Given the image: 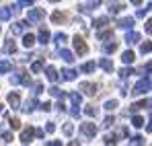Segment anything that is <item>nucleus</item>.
Here are the masks:
<instances>
[{
  "instance_id": "f257e3e1",
  "label": "nucleus",
  "mask_w": 152,
  "mask_h": 146,
  "mask_svg": "<svg viewBox=\"0 0 152 146\" xmlns=\"http://www.w3.org/2000/svg\"><path fill=\"white\" fill-rule=\"evenodd\" d=\"M150 87V80L148 78H144V80H140L136 87H134V95H142V93H146V89Z\"/></svg>"
},
{
  "instance_id": "f03ea898",
  "label": "nucleus",
  "mask_w": 152,
  "mask_h": 146,
  "mask_svg": "<svg viewBox=\"0 0 152 146\" xmlns=\"http://www.w3.org/2000/svg\"><path fill=\"white\" fill-rule=\"evenodd\" d=\"M80 132H82L86 138H93V136L97 134V128H95L93 123H82V125H80Z\"/></svg>"
},
{
  "instance_id": "7ed1b4c3",
  "label": "nucleus",
  "mask_w": 152,
  "mask_h": 146,
  "mask_svg": "<svg viewBox=\"0 0 152 146\" xmlns=\"http://www.w3.org/2000/svg\"><path fill=\"white\" fill-rule=\"evenodd\" d=\"M74 48H76V51H78L80 56H84V54H86V45H84L82 37H74Z\"/></svg>"
},
{
  "instance_id": "20e7f679",
  "label": "nucleus",
  "mask_w": 152,
  "mask_h": 146,
  "mask_svg": "<svg viewBox=\"0 0 152 146\" xmlns=\"http://www.w3.org/2000/svg\"><path fill=\"white\" fill-rule=\"evenodd\" d=\"M33 134H35V128H27L25 132L21 134V142H23V144H27V142H31Z\"/></svg>"
},
{
  "instance_id": "39448f33",
  "label": "nucleus",
  "mask_w": 152,
  "mask_h": 146,
  "mask_svg": "<svg viewBox=\"0 0 152 146\" xmlns=\"http://www.w3.org/2000/svg\"><path fill=\"white\" fill-rule=\"evenodd\" d=\"M41 19H43V10L37 8V10H31L29 12V23H35V21H41Z\"/></svg>"
},
{
  "instance_id": "423d86ee",
  "label": "nucleus",
  "mask_w": 152,
  "mask_h": 146,
  "mask_svg": "<svg viewBox=\"0 0 152 146\" xmlns=\"http://www.w3.org/2000/svg\"><path fill=\"white\" fill-rule=\"evenodd\" d=\"M27 27H29V21H21V23H15V25H12V33H17V35H19V33H23V31H25Z\"/></svg>"
},
{
  "instance_id": "0eeeda50",
  "label": "nucleus",
  "mask_w": 152,
  "mask_h": 146,
  "mask_svg": "<svg viewBox=\"0 0 152 146\" xmlns=\"http://www.w3.org/2000/svg\"><path fill=\"white\" fill-rule=\"evenodd\" d=\"M138 41H140V35H138L136 31H129L126 35V43H129V45H132V43H138Z\"/></svg>"
},
{
  "instance_id": "6e6552de",
  "label": "nucleus",
  "mask_w": 152,
  "mask_h": 146,
  "mask_svg": "<svg viewBox=\"0 0 152 146\" xmlns=\"http://www.w3.org/2000/svg\"><path fill=\"white\" fill-rule=\"evenodd\" d=\"M8 103L12 105V109H19V107H21V101H19V95H17V93H10V95H8Z\"/></svg>"
},
{
  "instance_id": "1a4fd4ad",
  "label": "nucleus",
  "mask_w": 152,
  "mask_h": 146,
  "mask_svg": "<svg viewBox=\"0 0 152 146\" xmlns=\"http://www.w3.org/2000/svg\"><path fill=\"white\" fill-rule=\"evenodd\" d=\"M80 91L84 93V95H95L97 91H95V84H88V82H84L82 87H80Z\"/></svg>"
},
{
  "instance_id": "9d476101",
  "label": "nucleus",
  "mask_w": 152,
  "mask_h": 146,
  "mask_svg": "<svg viewBox=\"0 0 152 146\" xmlns=\"http://www.w3.org/2000/svg\"><path fill=\"white\" fill-rule=\"evenodd\" d=\"M10 15H12V8H8V6L0 8V21H8V19H10Z\"/></svg>"
},
{
  "instance_id": "9b49d317",
  "label": "nucleus",
  "mask_w": 152,
  "mask_h": 146,
  "mask_svg": "<svg viewBox=\"0 0 152 146\" xmlns=\"http://www.w3.org/2000/svg\"><path fill=\"white\" fill-rule=\"evenodd\" d=\"M45 74H48L50 80H58V78H60V76H58V70H56L53 66H48V68H45Z\"/></svg>"
},
{
  "instance_id": "f8f14e48",
  "label": "nucleus",
  "mask_w": 152,
  "mask_h": 146,
  "mask_svg": "<svg viewBox=\"0 0 152 146\" xmlns=\"http://www.w3.org/2000/svg\"><path fill=\"white\" fill-rule=\"evenodd\" d=\"M60 58L66 60V62H72V60H74V54L68 51V49H60Z\"/></svg>"
},
{
  "instance_id": "ddd939ff",
  "label": "nucleus",
  "mask_w": 152,
  "mask_h": 146,
  "mask_svg": "<svg viewBox=\"0 0 152 146\" xmlns=\"http://www.w3.org/2000/svg\"><path fill=\"white\" fill-rule=\"evenodd\" d=\"M101 68H103V70H107V72H111V70H113V64H111V60H109V58H103V60H101Z\"/></svg>"
},
{
  "instance_id": "4468645a",
  "label": "nucleus",
  "mask_w": 152,
  "mask_h": 146,
  "mask_svg": "<svg viewBox=\"0 0 152 146\" xmlns=\"http://www.w3.org/2000/svg\"><path fill=\"white\" fill-rule=\"evenodd\" d=\"M10 68H12V66H10V62H8V60H2V62H0V72H2V74L10 72Z\"/></svg>"
},
{
  "instance_id": "2eb2a0df",
  "label": "nucleus",
  "mask_w": 152,
  "mask_h": 146,
  "mask_svg": "<svg viewBox=\"0 0 152 146\" xmlns=\"http://www.w3.org/2000/svg\"><path fill=\"white\" fill-rule=\"evenodd\" d=\"M62 74H64V76H62L64 80H74V78H76V72H74V70H70V68H66Z\"/></svg>"
},
{
  "instance_id": "dca6fc26",
  "label": "nucleus",
  "mask_w": 152,
  "mask_h": 146,
  "mask_svg": "<svg viewBox=\"0 0 152 146\" xmlns=\"http://www.w3.org/2000/svg\"><path fill=\"white\" fill-rule=\"evenodd\" d=\"M48 39H50L48 29H41V31H39V43H48Z\"/></svg>"
},
{
  "instance_id": "f3484780",
  "label": "nucleus",
  "mask_w": 152,
  "mask_h": 146,
  "mask_svg": "<svg viewBox=\"0 0 152 146\" xmlns=\"http://www.w3.org/2000/svg\"><path fill=\"white\" fill-rule=\"evenodd\" d=\"M33 43H35V37H33V35H25V37H23V45H25V48H31Z\"/></svg>"
},
{
  "instance_id": "a211bd4d",
  "label": "nucleus",
  "mask_w": 152,
  "mask_h": 146,
  "mask_svg": "<svg viewBox=\"0 0 152 146\" xmlns=\"http://www.w3.org/2000/svg\"><path fill=\"white\" fill-rule=\"evenodd\" d=\"M121 60H124V62H126V64H132V62H134V51H126V54H124V58H121Z\"/></svg>"
},
{
  "instance_id": "6ab92c4d",
  "label": "nucleus",
  "mask_w": 152,
  "mask_h": 146,
  "mask_svg": "<svg viewBox=\"0 0 152 146\" xmlns=\"http://www.w3.org/2000/svg\"><path fill=\"white\" fill-rule=\"evenodd\" d=\"M109 6H111V8H109V10H111V12H119V10H121V8H124V4H119V2H111V4H109Z\"/></svg>"
},
{
  "instance_id": "aec40b11",
  "label": "nucleus",
  "mask_w": 152,
  "mask_h": 146,
  "mask_svg": "<svg viewBox=\"0 0 152 146\" xmlns=\"http://www.w3.org/2000/svg\"><path fill=\"white\" fill-rule=\"evenodd\" d=\"M31 70H33V72H41V70H43V62H41V60H37V62L31 66Z\"/></svg>"
},
{
  "instance_id": "412c9836",
  "label": "nucleus",
  "mask_w": 152,
  "mask_h": 146,
  "mask_svg": "<svg viewBox=\"0 0 152 146\" xmlns=\"http://www.w3.org/2000/svg\"><path fill=\"white\" fill-rule=\"evenodd\" d=\"M115 107H117V101H107V103H105V109H107V111H113Z\"/></svg>"
},
{
  "instance_id": "4be33fe9",
  "label": "nucleus",
  "mask_w": 152,
  "mask_h": 146,
  "mask_svg": "<svg viewBox=\"0 0 152 146\" xmlns=\"http://www.w3.org/2000/svg\"><path fill=\"white\" fill-rule=\"evenodd\" d=\"M121 27H124V29H129V27H132V25H134V19H124V21H121Z\"/></svg>"
},
{
  "instance_id": "5701e85b",
  "label": "nucleus",
  "mask_w": 152,
  "mask_h": 146,
  "mask_svg": "<svg viewBox=\"0 0 152 146\" xmlns=\"http://www.w3.org/2000/svg\"><path fill=\"white\" fill-rule=\"evenodd\" d=\"M93 70H95V64L93 62H88V64L82 66V72H93Z\"/></svg>"
},
{
  "instance_id": "b1692460",
  "label": "nucleus",
  "mask_w": 152,
  "mask_h": 146,
  "mask_svg": "<svg viewBox=\"0 0 152 146\" xmlns=\"http://www.w3.org/2000/svg\"><path fill=\"white\" fill-rule=\"evenodd\" d=\"M4 51H8V54L15 51V43H12V41H6V43H4Z\"/></svg>"
},
{
  "instance_id": "393cba45",
  "label": "nucleus",
  "mask_w": 152,
  "mask_h": 146,
  "mask_svg": "<svg viewBox=\"0 0 152 146\" xmlns=\"http://www.w3.org/2000/svg\"><path fill=\"white\" fill-rule=\"evenodd\" d=\"M150 49H152V43H150V41H146V43L140 48V51H142V54H146V51H150Z\"/></svg>"
},
{
  "instance_id": "a878e982",
  "label": "nucleus",
  "mask_w": 152,
  "mask_h": 146,
  "mask_svg": "<svg viewBox=\"0 0 152 146\" xmlns=\"http://www.w3.org/2000/svg\"><path fill=\"white\" fill-rule=\"evenodd\" d=\"M62 19H64V15H62V12H56V15H51V21H56V23H60Z\"/></svg>"
},
{
  "instance_id": "bb28decb",
  "label": "nucleus",
  "mask_w": 152,
  "mask_h": 146,
  "mask_svg": "<svg viewBox=\"0 0 152 146\" xmlns=\"http://www.w3.org/2000/svg\"><path fill=\"white\" fill-rule=\"evenodd\" d=\"M10 128H12V130H19V128H21V122H19V120H10Z\"/></svg>"
},
{
  "instance_id": "cd10ccee",
  "label": "nucleus",
  "mask_w": 152,
  "mask_h": 146,
  "mask_svg": "<svg viewBox=\"0 0 152 146\" xmlns=\"http://www.w3.org/2000/svg\"><path fill=\"white\" fill-rule=\"evenodd\" d=\"M56 41H58V43H64V41H66V35H64V33H58V35H56Z\"/></svg>"
},
{
  "instance_id": "c85d7f7f",
  "label": "nucleus",
  "mask_w": 152,
  "mask_h": 146,
  "mask_svg": "<svg viewBox=\"0 0 152 146\" xmlns=\"http://www.w3.org/2000/svg\"><path fill=\"white\" fill-rule=\"evenodd\" d=\"M107 25V19H97L95 21V27H105Z\"/></svg>"
},
{
  "instance_id": "c756f323",
  "label": "nucleus",
  "mask_w": 152,
  "mask_h": 146,
  "mask_svg": "<svg viewBox=\"0 0 152 146\" xmlns=\"http://www.w3.org/2000/svg\"><path fill=\"white\" fill-rule=\"evenodd\" d=\"M134 125H136V128H140V125H142V117H140V115H136V117H134Z\"/></svg>"
},
{
  "instance_id": "7c9ffc66",
  "label": "nucleus",
  "mask_w": 152,
  "mask_h": 146,
  "mask_svg": "<svg viewBox=\"0 0 152 146\" xmlns=\"http://www.w3.org/2000/svg\"><path fill=\"white\" fill-rule=\"evenodd\" d=\"M41 91H43V84H35V91H33V93H35V95H39Z\"/></svg>"
},
{
  "instance_id": "2f4dec72",
  "label": "nucleus",
  "mask_w": 152,
  "mask_h": 146,
  "mask_svg": "<svg viewBox=\"0 0 152 146\" xmlns=\"http://www.w3.org/2000/svg\"><path fill=\"white\" fill-rule=\"evenodd\" d=\"M2 140H4V142H10V140H12V136L6 132V134H2Z\"/></svg>"
},
{
  "instance_id": "473e14b6",
  "label": "nucleus",
  "mask_w": 152,
  "mask_h": 146,
  "mask_svg": "<svg viewBox=\"0 0 152 146\" xmlns=\"http://www.w3.org/2000/svg\"><path fill=\"white\" fill-rule=\"evenodd\" d=\"M146 31H148V33H152V19H148V21H146Z\"/></svg>"
},
{
  "instance_id": "72a5a7b5",
  "label": "nucleus",
  "mask_w": 152,
  "mask_h": 146,
  "mask_svg": "<svg viewBox=\"0 0 152 146\" xmlns=\"http://www.w3.org/2000/svg\"><path fill=\"white\" fill-rule=\"evenodd\" d=\"M33 0H19V6H29Z\"/></svg>"
},
{
  "instance_id": "f704fd0d",
  "label": "nucleus",
  "mask_w": 152,
  "mask_h": 146,
  "mask_svg": "<svg viewBox=\"0 0 152 146\" xmlns=\"http://www.w3.org/2000/svg\"><path fill=\"white\" fill-rule=\"evenodd\" d=\"M86 113H88V115H97V109H93V107H88V109H86Z\"/></svg>"
},
{
  "instance_id": "c9c22d12",
  "label": "nucleus",
  "mask_w": 152,
  "mask_h": 146,
  "mask_svg": "<svg viewBox=\"0 0 152 146\" xmlns=\"http://www.w3.org/2000/svg\"><path fill=\"white\" fill-rule=\"evenodd\" d=\"M64 132H66V134H72V125H70V123H68V125H66V128H64Z\"/></svg>"
},
{
  "instance_id": "e433bc0d",
  "label": "nucleus",
  "mask_w": 152,
  "mask_h": 146,
  "mask_svg": "<svg viewBox=\"0 0 152 146\" xmlns=\"http://www.w3.org/2000/svg\"><path fill=\"white\" fill-rule=\"evenodd\" d=\"M148 132H152V120L148 122Z\"/></svg>"
},
{
  "instance_id": "4c0bfd02",
  "label": "nucleus",
  "mask_w": 152,
  "mask_h": 146,
  "mask_svg": "<svg viewBox=\"0 0 152 146\" xmlns=\"http://www.w3.org/2000/svg\"><path fill=\"white\" fill-rule=\"evenodd\" d=\"M132 2H134V4H140V2H142V0H132Z\"/></svg>"
},
{
  "instance_id": "58836bf2",
  "label": "nucleus",
  "mask_w": 152,
  "mask_h": 146,
  "mask_svg": "<svg viewBox=\"0 0 152 146\" xmlns=\"http://www.w3.org/2000/svg\"><path fill=\"white\" fill-rule=\"evenodd\" d=\"M50 2H60V0H50Z\"/></svg>"
},
{
  "instance_id": "ea45409f",
  "label": "nucleus",
  "mask_w": 152,
  "mask_h": 146,
  "mask_svg": "<svg viewBox=\"0 0 152 146\" xmlns=\"http://www.w3.org/2000/svg\"><path fill=\"white\" fill-rule=\"evenodd\" d=\"M0 113H2V105H0Z\"/></svg>"
}]
</instances>
